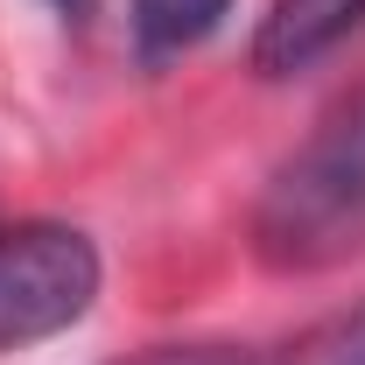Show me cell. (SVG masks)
I'll use <instances>...</instances> for the list:
<instances>
[{"mask_svg":"<svg viewBox=\"0 0 365 365\" xmlns=\"http://www.w3.org/2000/svg\"><path fill=\"white\" fill-rule=\"evenodd\" d=\"M246 246L267 274H330L365 253V85L274 162Z\"/></svg>","mask_w":365,"mask_h":365,"instance_id":"6da1fadb","label":"cell"},{"mask_svg":"<svg viewBox=\"0 0 365 365\" xmlns=\"http://www.w3.org/2000/svg\"><path fill=\"white\" fill-rule=\"evenodd\" d=\"M98 288H106V260L91 232L56 218L0 225V351L63 337L71 323L91 317Z\"/></svg>","mask_w":365,"mask_h":365,"instance_id":"7a4b0ae2","label":"cell"},{"mask_svg":"<svg viewBox=\"0 0 365 365\" xmlns=\"http://www.w3.org/2000/svg\"><path fill=\"white\" fill-rule=\"evenodd\" d=\"M359 29H365V0H267V14L253 29V71L295 78Z\"/></svg>","mask_w":365,"mask_h":365,"instance_id":"3957f363","label":"cell"},{"mask_svg":"<svg viewBox=\"0 0 365 365\" xmlns=\"http://www.w3.org/2000/svg\"><path fill=\"white\" fill-rule=\"evenodd\" d=\"M232 0H134V49L140 63H176L225 29Z\"/></svg>","mask_w":365,"mask_h":365,"instance_id":"277c9868","label":"cell"},{"mask_svg":"<svg viewBox=\"0 0 365 365\" xmlns=\"http://www.w3.org/2000/svg\"><path fill=\"white\" fill-rule=\"evenodd\" d=\"M120 365H260V351L218 337V344H148V351H134Z\"/></svg>","mask_w":365,"mask_h":365,"instance_id":"5b68a950","label":"cell"},{"mask_svg":"<svg viewBox=\"0 0 365 365\" xmlns=\"http://www.w3.org/2000/svg\"><path fill=\"white\" fill-rule=\"evenodd\" d=\"M309 365H365V302L317 344V359H309Z\"/></svg>","mask_w":365,"mask_h":365,"instance_id":"8992f818","label":"cell"},{"mask_svg":"<svg viewBox=\"0 0 365 365\" xmlns=\"http://www.w3.org/2000/svg\"><path fill=\"white\" fill-rule=\"evenodd\" d=\"M49 14H56V21H71V29H85L91 14H98V0H49Z\"/></svg>","mask_w":365,"mask_h":365,"instance_id":"52a82bcc","label":"cell"}]
</instances>
